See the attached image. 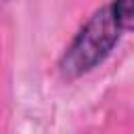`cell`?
Returning <instances> with one entry per match:
<instances>
[{"label": "cell", "instance_id": "cell-1", "mask_svg": "<svg viewBox=\"0 0 134 134\" xmlns=\"http://www.w3.org/2000/svg\"><path fill=\"white\" fill-rule=\"evenodd\" d=\"M124 29L119 27L111 4L103 10L94 13L90 21L80 29L71 46L61 59V71L65 77H77L90 69H94L98 63H103L113 46L117 44Z\"/></svg>", "mask_w": 134, "mask_h": 134}, {"label": "cell", "instance_id": "cell-2", "mask_svg": "<svg viewBox=\"0 0 134 134\" xmlns=\"http://www.w3.org/2000/svg\"><path fill=\"white\" fill-rule=\"evenodd\" d=\"M111 10L124 31H130L134 25V0H113Z\"/></svg>", "mask_w": 134, "mask_h": 134}, {"label": "cell", "instance_id": "cell-3", "mask_svg": "<svg viewBox=\"0 0 134 134\" xmlns=\"http://www.w3.org/2000/svg\"><path fill=\"white\" fill-rule=\"evenodd\" d=\"M0 2H6V0H0Z\"/></svg>", "mask_w": 134, "mask_h": 134}]
</instances>
